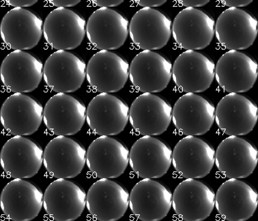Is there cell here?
Masks as SVG:
<instances>
[{
    "instance_id": "obj_1",
    "label": "cell",
    "mask_w": 258,
    "mask_h": 221,
    "mask_svg": "<svg viewBox=\"0 0 258 221\" xmlns=\"http://www.w3.org/2000/svg\"><path fill=\"white\" fill-rule=\"evenodd\" d=\"M215 26V20L207 12L197 8H186L175 16L171 33L175 43L183 49L203 50L211 43Z\"/></svg>"
},
{
    "instance_id": "obj_2",
    "label": "cell",
    "mask_w": 258,
    "mask_h": 221,
    "mask_svg": "<svg viewBox=\"0 0 258 221\" xmlns=\"http://www.w3.org/2000/svg\"><path fill=\"white\" fill-rule=\"evenodd\" d=\"M128 120V106L118 96L110 93L97 94L87 107V124L93 133L100 136L120 134Z\"/></svg>"
},
{
    "instance_id": "obj_3",
    "label": "cell",
    "mask_w": 258,
    "mask_h": 221,
    "mask_svg": "<svg viewBox=\"0 0 258 221\" xmlns=\"http://www.w3.org/2000/svg\"><path fill=\"white\" fill-rule=\"evenodd\" d=\"M86 76V64L84 60L68 50H56L44 62V82L50 90L57 93L77 91Z\"/></svg>"
},
{
    "instance_id": "obj_4",
    "label": "cell",
    "mask_w": 258,
    "mask_h": 221,
    "mask_svg": "<svg viewBox=\"0 0 258 221\" xmlns=\"http://www.w3.org/2000/svg\"><path fill=\"white\" fill-rule=\"evenodd\" d=\"M215 107L209 99L193 92L183 94L175 102L171 120L175 128L185 136H203L215 122Z\"/></svg>"
},
{
    "instance_id": "obj_5",
    "label": "cell",
    "mask_w": 258,
    "mask_h": 221,
    "mask_svg": "<svg viewBox=\"0 0 258 221\" xmlns=\"http://www.w3.org/2000/svg\"><path fill=\"white\" fill-rule=\"evenodd\" d=\"M172 107L160 96L145 92L137 96L129 109L133 130L142 136H159L169 128Z\"/></svg>"
},
{
    "instance_id": "obj_6",
    "label": "cell",
    "mask_w": 258,
    "mask_h": 221,
    "mask_svg": "<svg viewBox=\"0 0 258 221\" xmlns=\"http://www.w3.org/2000/svg\"><path fill=\"white\" fill-rule=\"evenodd\" d=\"M172 76V64L162 54L143 50L133 58L129 66L131 83L139 91L159 92L167 88Z\"/></svg>"
},
{
    "instance_id": "obj_7",
    "label": "cell",
    "mask_w": 258,
    "mask_h": 221,
    "mask_svg": "<svg viewBox=\"0 0 258 221\" xmlns=\"http://www.w3.org/2000/svg\"><path fill=\"white\" fill-rule=\"evenodd\" d=\"M86 120V107L80 99L68 93L54 94L43 109L46 129L56 136H74L80 132Z\"/></svg>"
},
{
    "instance_id": "obj_8",
    "label": "cell",
    "mask_w": 258,
    "mask_h": 221,
    "mask_svg": "<svg viewBox=\"0 0 258 221\" xmlns=\"http://www.w3.org/2000/svg\"><path fill=\"white\" fill-rule=\"evenodd\" d=\"M128 76V62L110 50L97 52L87 64V80L93 89L100 93L120 91Z\"/></svg>"
},
{
    "instance_id": "obj_9",
    "label": "cell",
    "mask_w": 258,
    "mask_h": 221,
    "mask_svg": "<svg viewBox=\"0 0 258 221\" xmlns=\"http://www.w3.org/2000/svg\"><path fill=\"white\" fill-rule=\"evenodd\" d=\"M172 194L166 186L152 178H143L133 186L129 195L131 212L139 220L159 221L168 214Z\"/></svg>"
},
{
    "instance_id": "obj_10",
    "label": "cell",
    "mask_w": 258,
    "mask_h": 221,
    "mask_svg": "<svg viewBox=\"0 0 258 221\" xmlns=\"http://www.w3.org/2000/svg\"><path fill=\"white\" fill-rule=\"evenodd\" d=\"M129 162V151L120 141L101 136L95 139L86 152L87 166L98 178H116L124 174Z\"/></svg>"
},
{
    "instance_id": "obj_11",
    "label": "cell",
    "mask_w": 258,
    "mask_h": 221,
    "mask_svg": "<svg viewBox=\"0 0 258 221\" xmlns=\"http://www.w3.org/2000/svg\"><path fill=\"white\" fill-rule=\"evenodd\" d=\"M86 162L84 146L68 136H56L44 148V166L54 178H74L81 174Z\"/></svg>"
},
{
    "instance_id": "obj_12",
    "label": "cell",
    "mask_w": 258,
    "mask_h": 221,
    "mask_svg": "<svg viewBox=\"0 0 258 221\" xmlns=\"http://www.w3.org/2000/svg\"><path fill=\"white\" fill-rule=\"evenodd\" d=\"M172 162V151L158 138L144 136L138 139L129 152V164L142 178H159L167 174Z\"/></svg>"
},
{
    "instance_id": "obj_13",
    "label": "cell",
    "mask_w": 258,
    "mask_h": 221,
    "mask_svg": "<svg viewBox=\"0 0 258 221\" xmlns=\"http://www.w3.org/2000/svg\"><path fill=\"white\" fill-rule=\"evenodd\" d=\"M129 206L126 189L110 178H100L89 188L86 207L98 221H116L124 216Z\"/></svg>"
},
{
    "instance_id": "obj_14",
    "label": "cell",
    "mask_w": 258,
    "mask_h": 221,
    "mask_svg": "<svg viewBox=\"0 0 258 221\" xmlns=\"http://www.w3.org/2000/svg\"><path fill=\"white\" fill-rule=\"evenodd\" d=\"M3 128L13 136H30L43 120V107L35 98L20 92L8 96L0 112Z\"/></svg>"
},
{
    "instance_id": "obj_15",
    "label": "cell",
    "mask_w": 258,
    "mask_h": 221,
    "mask_svg": "<svg viewBox=\"0 0 258 221\" xmlns=\"http://www.w3.org/2000/svg\"><path fill=\"white\" fill-rule=\"evenodd\" d=\"M4 85L10 91L30 92L38 88L43 76V64L24 50H14L4 58L0 69Z\"/></svg>"
},
{
    "instance_id": "obj_16",
    "label": "cell",
    "mask_w": 258,
    "mask_h": 221,
    "mask_svg": "<svg viewBox=\"0 0 258 221\" xmlns=\"http://www.w3.org/2000/svg\"><path fill=\"white\" fill-rule=\"evenodd\" d=\"M4 214L12 221H30L39 214L43 194L37 186L23 178H14L4 187L0 197Z\"/></svg>"
},
{
    "instance_id": "obj_17",
    "label": "cell",
    "mask_w": 258,
    "mask_h": 221,
    "mask_svg": "<svg viewBox=\"0 0 258 221\" xmlns=\"http://www.w3.org/2000/svg\"><path fill=\"white\" fill-rule=\"evenodd\" d=\"M86 206V194L76 183L57 178L44 191L43 207L46 214L56 221H74Z\"/></svg>"
},
{
    "instance_id": "obj_18",
    "label": "cell",
    "mask_w": 258,
    "mask_h": 221,
    "mask_svg": "<svg viewBox=\"0 0 258 221\" xmlns=\"http://www.w3.org/2000/svg\"><path fill=\"white\" fill-rule=\"evenodd\" d=\"M86 33V22L67 8H57L46 16L43 35L48 45L57 50H74L81 45Z\"/></svg>"
},
{
    "instance_id": "obj_19",
    "label": "cell",
    "mask_w": 258,
    "mask_h": 221,
    "mask_svg": "<svg viewBox=\"0 0 258 221\" xmlns=\"http://www.w3.org/2000/svg\"><path fill=\"white\" fill-rule=\"evenodd\" d=\"M2 39L14 50H30L39 43L43 33L41 18L24 8H14L4 16L0 26Z\"/></svg>"
},
{
    "instance_id": "obj_20",
    "label": "cell",
    "mask_w": 258,
    "mask_h": 221,
    "mask_svg": "<svg viewBox=\"0 0 258 221\" xmlns=\"http://www.w3.org/2000/svg\"><path fill=\"white\" fill-rule=\"evenodd\" d=\"M216 38L229 50H245L253 45L257 35V21L249 12L239 8L224 10L216 22Z\"/></svg>"
},
{
    "instance_id": "obj_21",
    "label": "cell",
    "mask_w": 258,
    "mask_h": 221,
    "mask_svg": "<svg viewBox=\"0 0 258 221\" xmlns=\"http://www.w3.org/2000/svg\"><path fill=\"white\" fill-rule=\"evenodd\" d=\"M258 108L247 96L231 92L220 100L215 112L218 128L228 136H245L253 130Z\"/></svg>"
},
{
    "instance_id": "obj_22",
    "label": "cell",
    "mask_w": 258,
    "mask_h": 221,
    "mask_svg": "<svg viewBox=\"0 0 258 221\" xmlns=\"http://www.w3.org/2000/svg\"><path fill=\"white\" fill-rule=\"evenodd\" d=\"M2 169L13 178H30L38 174L43 162V151L29 138L16 136L4 144L0 154Z\"/></svg>"
},
{
    "instance_id": "obj_23",
    "label": "cell",
    "mask_w": 258,
    "mask_h": 221,
    "mask_svg": "<svg viewBox=\"0 0 258 221\" xmlns=\"http://www.w3.org/2000/svg\"><path fill=\"white\" fill-rule=\"evenodd\" d=\"M168 16L153 8H143L131 18L129 35L133 44L143 50H159L168 43L171 36Z\"/></svg>"
},
{
    "instance_id": "obj_24",
    "label": "cell",
    "mask_w": 258,
    "mask_h": 221,
    "mask_svg": "<svg viewBox=\"0 0 258 221\" xmlns=\"http://www.w3.org/2000/svg\"><path fill=\"white\" fill-rule=\"evenodd\" d=\"M215 64L201 52L186 50L177 56L172 66V78L177 87L186 92H203L215 78Z\"/></svg>"
},
{
    "instance_id": "obj_25",
    "label": "cell",
    "mask_w": 258,
    "mask_h": 221,
    "mask_svg": "<svg viewBox=\"0 0 258 221\" xmlns=\"http://www.w3.org/2000/svg\"><path fill=\"white\" fill-rule=\"evenodd\" d=\"M128 28V20L120 12L110 8H100L88 18L87 38L97 49L116 50L126 42Z\"/></svg>"
},
{
    "instance_id": "obj_26",
    "label": "cell",
    "mask_w": 258,
    "mask_h": 221,
    "mask_svg": "<svg viewBox=\"0 0 258 221\" xmlns=\"http://www.w3.org/2000/svg\"><path fill=\"white\" fill-rule=\"evenodd\" d=\"M215 151L205 140L193 136L181 139L173 148L172 164L179 176L203 178L215 164Z\"/></svg>"
},
{
    "instance_id": "obj_27",
    "label": "cell",
    "mask_w": 258,
    "mask_h": 221,
    "mask_svg": "<svg viewBox=\"0 0 258 221\" xmlns=\"http://www.w3.org/2000/svg\"><path fill=\"white\" fill-rule=\"evenodd\" d=\"M257 62L239 50H229L216 64L215 76L220 87L226 92H245L253 88L257 78Z\"/></svg>"
},
{
    "instance_id": "obj_28",
    "label": "cell",
    "mask_w": 258,
    "mask_h": 221,
    "mask_svg": "<svg viewBox=\"0 0 258 221\" xmlns=\"http://www.w3.org/2000/svg\"><path fill=\"white\" fill-rule=\"evenodd\" d=\"M257 148L249 141L230 136L217 147L215 162L218 170L226 178H245L257 166Z\"/></svg>"
},
{
    "instance_id": "obj_29",
    "label": "cell",
    "mask_w": 258,
    "mask_h": 221,
    "mask_svg": "<svg viewBox=\"0 0 258 221\" xmlns=\"http://www.w3.org/2000/svg\"><path fill=\"white\" fill-rule=\"evenodd\" d=\"M215 194L205 183L186 178L173 191L172 206L175 214L185 221H203L215 208Z\"/></svg>"
},
{
    "instance_id": "obj_30",
    "label": "cell",
    "mask_w": 258,
    "mask_h": 221,
    "mask_svg": "<svg viewBox=\"0 0 258 221\" xmlns=\"http://www.w3.org/2000/svg\"><path fill=\"white\" fill-rule=\"evenodd\" d=\"M258 195L255 189L238 178H229L220 186L215 206L220 216L228 221H245L257 209Z\"/></svg>"
},
{
    "instance_id": "obj_31",
    "label": "cell",
    "mask_w": 258,
    "mask_h": 221,
    "mask_svg": "<svg viewBox=\"0 0 258 221\" xmlns=\"http://www.w3.org/2000/svg\"><path fill=\"white\" fill-rule=\"evenodd\" d=\"M6 3L14 8L30 7L37 3L38 0H4Z\"/></svg>"
},
{
    "instance_id": "obj_32",
    "label": "cell",
    "mask_w": 258,
    "mask_h": 221,
    "mask_svg": "<svg viewBox=\"0 0 258 221\" xmlns=\"http://www.w3.org/2000/svg\"><path fill=\"white\" fill-rule=\"evenodd\" d=\"M94 5L100 8L116 7L124 2V0H90Z\"/></svg>"
},
{
    "instance_id": "obj_33",
    "label": "cell",
    "mask_w": 258,
    "mask_h": 221,
    "mask_svg": "<svg viewBox=\"0 0 258 221\" xmlns=\"http://www.w3.org/2000/svg\"><path fill=\"white\" fill-rule=\"evenodd\" d=\"M139 6L143 8L159 7L166 3L167 0H133Z\"/></svg>"
},
{
    "instance_id": "obj_34",
    "label": "cell",
    "mask_w": 258,
    "mask_h": 221,
    "mask_svg": "<svg viewBox=\"0 0 258 221\" xmlns=\"http://www.w3.org/2000/svg\"><path fill=\"white\" fill-rule=\"evenodd\" d=\"M223 5L229 8L245 7L253 0H219Z\"/></svg>"
},
{
    "instance_id": "obj_35",
    "label": "cell",
    "mask_w": 258,
    "mask_h": 221,
    "mask_svg": "<svg viewBox=\"0 0 258 221\" xmlns=\"http://www.w3.org/2000/svg\"><path fill=\"white\" fill-rule=\"evenodd\" d=\"M52 6L57 8L74 7L80 4L82 0H47Z\"/></svg>"
},
{
    "instance_id": "obj_36",
    "label": "cell",
    "mask_w": 258,
    "mask_h": 221,
    "mask_svg": "<svg viewBox=\"0 0 258 221\" xmlns=\"http://www.w3.org/2000/svg\"><path fill=\"white\" fill-rule=\"evenodd\" d=\"M181 6L186 8L203 7L209 4L211 0H176Z\"/></svg>"
}]
</instances>
